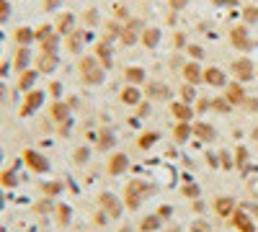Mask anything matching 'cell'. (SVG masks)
Instances as JSON below:
<instances>
[{"instance_id":"2e32d148","label":"cell","mask_w":258,"mask_h":232,"mask_svg":"<svg viewBox=\"0 0 258 232\" xmlns=\"http://www.w3.org/2000/svg\"><path fill=\"white\" fill-rule=\"evenodd\" d=\"M170 114H173L176 121H191V116H197L191 103H183V101H173V103H170Z\"/></svg>"},{"instance_id":"484cf974","label":"cell","mask_w":258,"mask_h":232,"mask_svg":"<svg viewBox=\"0 0 258 232\" xmlns=\"http://www.w3.org/2000/svg\"><path fill=\"white\" fill-rule=\"evenodd\" d=\"M214 114H230L232 111V106H230V101L225 98V96H214L212 98V106H209Z\"/></svg>"},{"instance_id":"d6986e66","label":"cell","mask_w":258,"mask_h":232,"mask_svg":"<svg viewBox=\"0 0 258 232\" xmlns=\"http://www.w3.org/2000/svg\"><path fill=\"white\" fill-rule=\"evenodd\" d=\"M13 39H16V44H18V47H31L34 41H36L34 29H29V26H18V29L13 31Z\"/></svg>"},{"instance_id":"ffe728a7","label":"cell","mask_w":258,"mask_h":232,"mask_svg":"<svg viewBox=\"0 0 258 232\" xmlns=\"http://www.w3.org/2000/svg\"><path fill=\"white\" fill-rule=\"evenodd\" d=\"M36 78H39V70H24V72H18V91H24V93L34 91Z\"/></svg>"},{"instance_id":"d590c367","label":"cell","mask_w":258,"mask_h":232,"mask_svg":"<svg viewBox=\"0 0 258 232\" xmlns=\"http://www.w3.org/2000/svg\"><path fill=\"white\" fill-rule=\"evenodd\" d=\"M62 3H64V0H41V8H44L47 13H52V11H59Z\"/></svg>"},{"instance_id":"44dd1931","label":"cell","mask_w":258,"mask_h":232,"mask_svg":"<svg viewBox=\"0 0 258 232\" xmlns=\"http://www.w3.org/2000/svg\"><path fill=\"white\" fill-rule=\"evenodd\" d=\"M119 41H121V47H135V44H140V31L124 24V31H121Z\"/></svg>"},{"instance_id":"6da1fadb","label":"cell","mask_w":258,"mask_h":232,"mask_svg":"<svg viewBox=\"0 0 258 232\" xmlns=\"http://www.w3.org/2000/svg\"><path fill=\"white\" fill-rule=\"evenodd\" d=\"M78 72H80V80L83 86H101L106 80V70L101 67V62L96 59V54H80L78 59Z\"/></svg>"},{"instance_id":"cb8c5ba5","label":"cell","mask_w":258,"mask_h":232,"mask_svg":"<svg viewBox=\"0 0 258 232\" xmlns=\"http://www.w3.org/2000/svg\"><path fill=\"white\" fill-rule=\"evenodd\" d=\"M240 18H243L245 26H255V24H258V6H255V3H248V6L240 11Z\"/></svg>"},{"instance_id":"60d3db41","label":"cell","mask_w":258,"mask_h":232,"mask_svg":"<svg viewBox=\"0 0 258 232\" xmlns=\"http://www.w3.org/2000/svg\"><path fill=\"white\" fill-rule=\"evenodd\" d=\"M214 8H235L238 6V0H212Z\"/></svg>"},{"instance_id":"3957f363","label":"cell","mask_w":258,"mask_h":232,"mask_svg":"<svg viewBox=\"0 0 258 232\" xmlns=\"http://www.w3.org/2000/svg\"><path fill=\"white\" fill-rule=\"evenodd\" d=\"M230 47H232V49H238L240 54H245V52H250V49L255 47V41L250 39L245 24H238V26H232V29H230Z\"/></svg>"},{"instance_id":"ac0fdd59","label":"cell","mask_w":258,"mask_h":232,"mask_svg":"<svg viewBox=\"0 0 258 232\" xmlns=\"http://www.w3.org/2000/svg\"><path fill=\"white\" fill-rule=\"evenodd\" d=\"M191 132H194V137H199V139H204V142H209V139H214V126L212 124H207V121H194L191 124Z\"/></svg>"},{"instance_id":"8d00e7d4","label":"cell","mask_w":258,"mask_h":232,"mask_svg":"<svg viewBox=\"0 0 258 232\" xmlns=\"http://www.w3.org/2000/svg\"><path fill=\"white\" fill-rule=\"evenodd\" d=\"M158 142V132H145L142 139H140V147H150V144H155Z\"/></svg>"},{"instance_id":"8fae6325","label":"cell","mask_w":258,"mask_h":232,"mask_svg":"<svg viewBox=\"0 0 258 232\" xmlns=\"http://www.w3.org/2000/svg\"><path fill=\"white\" fill-rule=\"evenodd\" d=\"M57 67H59V57H57V54L41 52V54L36 57V70H39V75H52Z\"/></svg>"},{"instance_id":"816d5d0a","label":"cell","mask_w":258,"mask_h":232,"mask_svg":"<svg viewBox=\"0 0 258 232\" xmlns=\"http://www.w3.org/2000/svg\"><path fill=\"white\" fill-rule=\"evenodd\" d=\"M253 139H258V126H255V129H253Z\"/></svg>"},{"instance_id":"30bf717a","label":"cell","mask_w":258,"mask_h":232,"mask_svg":"<svg viewBox=\"0 0 258 232\" xmlns=\"http://www.w3.org/2000/svg\"><path fill=\"white\" fill-rule=\"evenodd\" d=\"M225 98L230 101V106H243V101L248 98V96H245V88H243V83L230 80L227 86H225Z\"/></svg>"},{"instance_id":"e0dca14e","label":"cell","mask_w":258,"mask_h":232,"mask_svg":"<svg viewBox=\"0 0 258 232\" xmlns=\"http://www.w3.org/2000/svg\"><path fill=\"white\" fill-rule=\"evenodd\" d=\"M54 31L59 36H68L70 31H75V16L73 13H59L54 21Z\"/></svg>"},{"instance_id":"ab89813d","label":"cell","mask_w":258,"mask_h":232,"mask_svg":"<svg viewBox=\"0 0 258 232\" xmlns=\"http://www.w3.org/2000/svg\"><path fill=\"white\" fill-rule=\"evenodd\" d=\"M194 106H197V111H207L209 106H212V98H197V101H194Z\"/></svg>"},{"instance_id":"8992f818","label":"cell","mask_w":258,"mask_h":232,"mask_svg":"<svg viewBox=\"0 0 258 232\" xmlns=\"http://www.w3.org/2000/svg\"><path fill=\"white\" fill-rule=\"evenodd\" d=\"M181 75H183V83H191V86L204 83V67L194 59H186V65L181 67Z\"/></svg>"},{"instance_id":"836d02e7","label":"cell","mask_w":258,"mask_h":232,"mask_svg":"<svg viewBox=\"0 0 258 232\" xmlns=\"http://www.w3.org/2000/svg\"><path fill=\"white\" fill-rule=\"evenodd\" d=\"M83 24L88 26V29H93V26L98 24V11H96V8H88V11H85V13H83Z\"/></svg>"},{"instance_id":"f546056e","label":"cell","mask_w":258,"mask_h":232,"mask_svg":"<svg viewBox=\"0 0 258 232\" xmlns=\"http://www.w3.org/2000/svg\"><path fill=\"white\" fill-rule=\"evenodd\" d=\"M101 199H103V206H106V212H109L111 217H119V212H121V206L116 204V199H114V196H109V194H103Z\"/></svg>"},{"instance_id":"603a6c76","label":"cell","mask_w":258,"mask_h":232,"mask_svg":"<svg viewBox=\"0 0 258 232\" xmlns=\"http://www.w3.org/2000/svg\"><path fill=\"white\" fill-rule=\"evenodd\" d=\"M121 31H124V24H121V21H116V18H111L109 24H106V34H103V39H106V41H114V39L121 36Z\"/></svg>"},{"instance_id":"7a4b0ae2","label":"cell","mask_w":258,"mask_h":232,"mask_svg":"<svg viewBox=\"0 0 258 232\" xmlns=\"http://www.w3.org/2000/svg\"><path fill=\"white\" fill-rule=\"evenodd\" d=\"M230 75L232 80H238V83H250L255 78V65H253V59L248 54H240V57H235L230 62Z\"/></svg>"},{"instance_id":"bcb514c9","label":"cell","mask_w":258,"mask_h":232,"mask_svg":"<svg viewBox=\"0 0 258 232\" xmlns=\"http://www.w3.org/2000/svg\"><path fill=\"white\" fill-rule=\"evenodd\" d=\"M168 65H170V67H183L186 62H183V59H181V57L176 54V57H170V59H168Z\"/></svg>"},{"instance_id":"681fc988","label":"cell","mask_w":258,"mask_h":232,"mask_svg":"<svg viewBox=\"0 0 258 232\" xmlns=\"http://www.w3.org/2000/svg\"><path fill=\"white\" fill-rule=\"evenodd\" d=\"M245 158H248V152L240 147V150H238V163H245Z\"/></svg>"},{"instance_id":"e575fe53","label":"cell","mask_w":258,"mask_h":232,"mask_svg":"<svg viewBox=\"0 0 258 232\" xmlns=\"http://www.w3.org/2000/svg\"><path fill=\"white\" fill-rule=\"evenodd\" d=\"M191 0H168V11H173V13H181L188 8Z\"/></svg>"},{"instance_id":"9a60e30c","label":"cell","mask_w":258,"mask_h":232,"mask_svg":"<svg viewBox=\"0 0 258 232\" xmlns=\"http://www.w3.org/2000/svg\"><path fill=\"white\" fill-rule=\"evenodd\" d=\"M31 49L29 47H18L16 49V57H13V70L16 72H24V70H31Z\"/></svg>"},{"instance_id":"4316f807","label":"cell","mask_w":258,"mask_h":232,"mask_svg":"<svg viewBox=\"0 0 258 232\" xmlns=\"http://www.w3.org/2000/svg\"><path fill=\"white\" fill-rule=\"evenodd\" d=\"M126 165H129L126 155H114V158H111V163H109V173L119 176V173H124V171H126Z\"/></svg>"},{"instance_id":"9c48e42d","label":"cell","mask_w":258,"mask_h":232,"mask_svg":"<svg viewBox=\"0 0 258 232\" xmlns=\"http://www.w3.org/2000/svg\"><path fill=\"white\" fill-rule=\"evenodd\" d=\"M93 54H96V59L101 62L103 70H111V65H114V59H111V41L98 39L96 47H93Z\"/></svg>"},{"instance_id":"5bb4252c","label":"cell","mask_w":258,"mask_h":232,"mask_svg":"<svg viewBox=\"0 0 258 232\" xmlns=\"http://www.w3.org/2000/svg\"><path fill=\"white\" fill-rule=\"evenodd\" d=\"M124 80H126V86H145L147 83V70L140 67V65H132V67H126L124 70Z\"/></svg>"},{"instance_id":"f5cc1de1","label":"cell","mask_w":258,"mask_h":232,"mask_svg":"<svg viewBox=\"0 0 258 232\" xmlns=\"http://www.w3.org/2000/svg\"><path fill=\"white\" fill-rule=\"evenodd\" d=\"M0 41H3V31H0Z\"/></svg>"},{"instance_id":"52a82bcc","label":"cell","mask_w":258,"mask_h":232,"mask_svg":"<svg viewBox=\"0 0 258 232\" xmlns=\"http://www.w3.org/2000/svg\"><path fill=\"white\" fill-rule=\"evenodd\" d=\"M145 98L147 101H165V98H170V88L160 80H150V83H145Z\"/></svg>"},{"instance_id":"4fadbf2b","label":"cell","mask_w":258,"mask_h":232,"mask_svg":"<svg viewBox=\"0 0 258 232\" xmlns=\"http://www.w3.org/2000/svg\"><path fill=\"white\" fill-rule=\"evenodd\" d=\"M160 39H163V31H160L158 26H145L142 34H140V44H142L145 49H155V47L160 44Z\"/></svg>"},{"instance_id":"277c9868","label":"cell","mask_w":258,"mask_h":232,"mask_svg":"<svg viewBox=\"0 0 258 232\" xmlns=\"http://www.w3.org/2000/svg\"><path fill=\"white\" fill-rule=\"evenodd\" d=\"M93 41V31L91 29H75L64 36V47H68L70 54H83V47Z\"/></svg>"},{"instance_id":"c3c4849f","label":"cell","mask_w":258,"mask_h":232,"mask_svg":"<svg viewBox=\"0 0 258 232\" xmlns=\"http://www.w3.org/2000/svg\"><path fill=\"white\" fill-rule=\"evenodd\" d=\"M11 70V65H8V62H0V78H6V72Z\"/></svg>"},{"instance_id":"74e56055","label":"cell","mask_w":258,"mask_h":232,"mask_svg":"<svg viewBox=\"0 0 258 232\" xmlns=\"http://www.w3.org/2000/svg\"><path fill=\"white\" fill-rule=\"evenodd\" d=\"M158 227H160V219H158V217H147V219L142 222V229H145V232H153V229H158Z\"/></svg>"},{"instance_id":"f6af8a7d","label":"cell","mask_w":258,"mask_h":232,"mask_svg":"<svg viewBox=\"0 0 258 232\" xmlns=\"http://www.w3.org/2000/svg\"><path fill=\"white\" fill-rule=\"evenodd\" d=\"M243 109H248V111H258V98H250V96H248V98L243 101Z\"/></svg>"},{"instance_id":"d4e9b609","label":"cell","mask_w":258,"mask_h":232,"mask_svg":"<svg viewBox=\"0 0 258 232\" xmlns=\"http://www.w3.org/2000/svg\"><path fill=\"white\" fill-rule=\"evenodd\" d=\"M191 134H194V132H191V121H178V124H176V129H173V139H176V142H186Z\"/></svg>"},{"instance_id":"1f68e13d","label":"cell","mask_w":258,"mask_h":232,"mask_svg":"<svg viewBox=\"0 0 258 232\" xmlns=\"http://www.w3.org/2000/svg\"><path fill=\"white\" fill-rule=\"evenodd\" d=\"M232 199H227V196H220L217 199V204H214V209H217L220 214H232Z\"/></svg>"},{"instance_id":"7402d4cb","label":"cell","mask_w":258,"mask_h":232,"mask_svg":"<svg viewBox=\"0 0 258 232\" xmlns=\"http://www.w3.org/2000/svg\"><path fill=\"white\" fill-rule=\"evenodd\" d=\"M199 98V93H197V86H191V83H183V86L178 88V101H183V103H191L194 106V101Z\"/></svg>"},{"instance_id":"7c38bea8","label":"cell","mask_w":258,"mask_h":232,"mask_svg":"<svg viewBox=\"0 0 258 232\" xmlns=\"http://www.w3.org/2000/svg\"><path fill=\"white\" fill-rule=\"evenodd\" d=\"M119 101L124 103V106H132V109H137L140 103L145 101V93H142L137 86H124V88H121V93H119Z\"/></svg>"},{"instance_id":"7dc6e473","label":"cell","mask_w":258,"mask_h":232,"mask_svg":"<svg viewBox=\"0 0 258 232\" xmlns=\"http://www.w3.org/2000/svg\"><path fill=\"white\" fill-rule=\"evenodd\" d=\"M191 232H209V227H207V222H197L191 227Z\"/></svg>"},{"instance_id":"f907efd6","label":"cell","mask_w":258,"mask_h":232,"mask_svg":"<svg viewBox=\"0 0 258 232\" xmlns=\"http://www.w3.org/2000/svg\"><path fill=\"white\" fill-rule=\"evenodd\" d=\"M6 96H8V88L3 86V83H0V101H6Z\"/></svg>"},{"instance_id":"f1b7e54d","label":"cell","mask_w":258,"mask_h":232,"mask_svg":"<svg viewBox=\"0 0 258 232\" xmlns=\"http://www.w3.org/2000/svg\"><path fill=\"white\" fill-rule=\"evenodd\" d=\"M170 44H173L176 52H181V49H186V47L191 44V41H188L186 31H173V36H170Z\"/></svg>"},{"instance_id":"f35d334b","label":"cell","mask_w":258,"mask_h":232,"mask_svg":"<svg viewBox=\"0 0 258 232\" xmlns=\"http://www.w3.org/2000/svg\"><path fill=\"white\" fill-rule=\"evenodd\" d=\"M111 144H114V134L103 132V134H101V142H98V147H101V150H109Z\"/></svg>"},{"instance_id":"7bdbcfd3","label":"cell","mask_w":258,"mask_h":232,"mask_svg":"<svg viewBox=\"0 0 258 232\" xmlns=\"http://www.w3.org/2000/svg\"><path fill=\"white\" fill-rule=\"evenodd\" d=\"M49 96L54 98V101H59V96H62V86L54 80V83H49Z\"/></svg>"},{"instance_id":"5b68a950","label":"cell","mask_w":258,"mask_h":232,"mask_svg":"<svg viewBox=\"0 0 258 232\" xmlns=\"http://www.w3.org/2000/svg\"><path fill=\"white\" fill-rule=\"evenodd\" d=\"M204 83L209 88H222L225 91V86L230 83V75L217 65H209V67H204Z\"/></svg>"},{"instance_id":"db71d44e","label":"cell","mask_w":258,"mask_h":232,"mask_svg":"<svg viewBox=\"0 0 258 232\" xmlns=\"http://www.w3.org/2000/svg\"><path fill=\"white\" fill-rule=\"evenodd\" d=\"M248 3H258V0H248Z\"/></svg>"},{"instance_id":"ba28073f","label":"cell","mask_w":258,"mask_h":232,"mask_svg":"<svg viewBox=\"0 0 258 232\" xmlns=\"http://www.w3.org/2000/svg\"><path fill=\"white\" fill-rule=\"evenodd\" d=\"M44 91H29L26 96H24V103H21V116H29V114H34L41 103H44Z\"/></svg>"},{"instance_id":"4dcf8cb0","label":"cell","mask_w":258,"mask_h":232,"mask_svg":"<svg viewBox=\"0 0 258 232\" xmlns=\"http://www.w3.org/2000/svg\"><path fill=\"white\" fill-rule=\"evenodd\" d=\"M52 34H54V26H52V24H41V26L34 29V36H36L39 44H41V41H44L47 36H52Z\"/></svg>"},{"instance_id":"d6a6232c","label":"cell","mask_w":258,"mask_h":232,"mask_svg":"<svg viewBox=\"0 0 258 232\" xmlns=\"http://www.w3.org/2000/svg\"><path fill=\"white\" fill-rule=\"evenodd\" d=\"M183 52H186V57H188V59H194V62L204 59V47H199V44H188Z\"/></svg>"},{"instance_id":"b9f144b4","label":"cell","mask_w":258,"mask_h":232,"mask_svg":"<svg viewBox=\"0 0 258 232\" xmlns=\"http://www.w3.org/2000/svg\"><path fill=\"white\" fill-rule=\"evenodd\" d=\"M150 109H153V106H150V101L145 98V101L140 103V106H137V116H140V119H145V116L150 114Z\"/></svg>"},{"instance_id":"ee69618b","label":"cell","mask_w":258,"mask_h":232,"mask_svg":"<svg viewBox=\"0 0 258 232\" xmlns=\"http://www.w3.org/2000/svg\"><path fill=\"white\" fill-rule=\"evenodd\" d=\"M11 16V6H8V0H0V21H6Z\"/></svg>"},{"instance_id":"83f0119b","label":"cell","mask_w":258,"mask_h":232,"mask_svg":"<svg viewBox=\"0 0 258 232\" xmlns=\"http://www.w3.org/2000/svg\"><path fill=\"white\" fill-rule=\"evenodd\" d=\"M49 114H52V119H68L70 116V109H68V103H62V101H54L52 103V109H49Z\"/></svg>"}]
</instances>
